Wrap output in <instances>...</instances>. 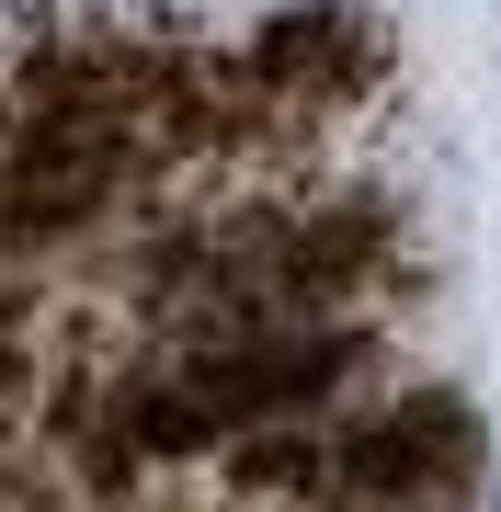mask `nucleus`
<instances>
[{
  "label": "nucleus",
  "instance_id": "nucleus-1",
  "mask_svg": "<svg viewBox=\"0 0 501 512\" xmlns=\"http://www.w3.org/2000/svg\"><path fill=\"white\" fill-rule=\"evenodd\" d=\"M490 501H501V490H490Z\"/></svg>",
  "mask_w": 501,
  "mask_h": 512
}]
</instances>
